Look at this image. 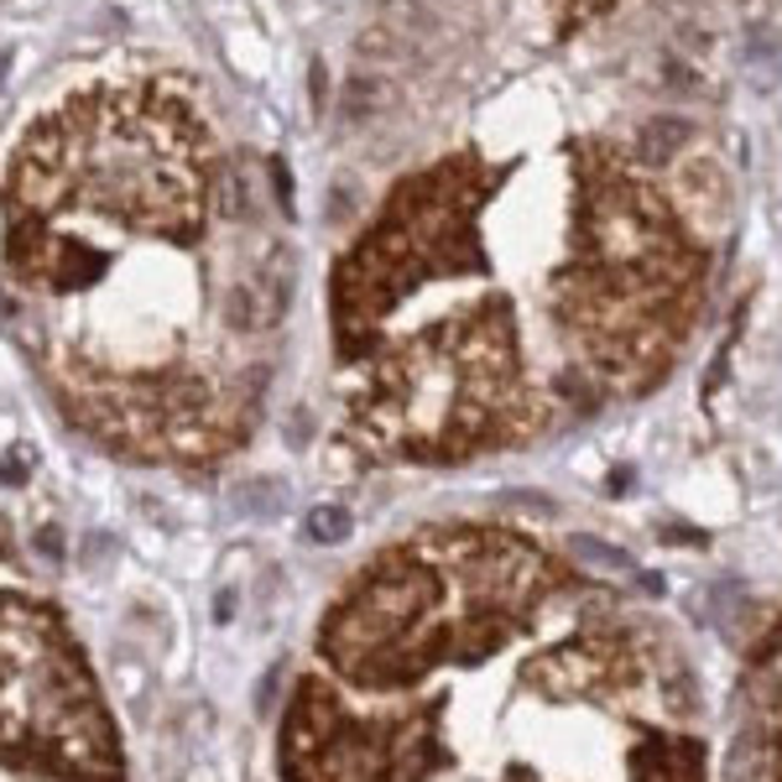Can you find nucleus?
Here are the masks:
<instances>
[{"label":"nucleus","instance_id":"obj_1","mask_svg":"<svg viewBox=\"0 0 782 782\" xmlns=\"http://www.w3.org/2000/svg\"><path fill=\"white\" fill-rule=\"evenodd\" d=\"M694 141V125L683 121V115H658V121L642 125V141H637V157L647 162H673Z\"/></svg>","mask_w":782,"mask_h":782},{"label":"nucleus","instance_id":"obj_2","mask_svg":"<svg viewBox=\"0 0 782 782\" xmlns=\"http://www.w3.org/2000/svg\"><path fill=\"white\" fill-rule=\"evenodd\" d=\"M386 100V84L376 79V74H355V79L344 84V121H365V115H371V110H376V104Z\"/></svg>","mask_w":782,"mask_h":782},{"label":"nucleus","instance_id":"obj_3","mask_svg":"<svg viewBox=\"0 0 782 782\" xmlns=\"http://www.w3.org/2000/svg\"><path fill=\"white\" fill-rule=\"evenodd\" d=\"M746 58H751V68L762 74V84L772 79L782 68V47L778 37H772V26H751V37H746Z\"/></svg>","mask_w":782,"mask_h":782},{"label":"nucleus","instance_id":"obj_4","mask_svg":"<svg viewBox=\"0 0 782 782\" xmlns=\"http://www.w3.org/2000/svg\"><path fill=\"white\" fill-rule=\"evenodd\" d=\"M302 527H308L313 542H344L350 538V511H344V506H313Z\"/></svg>","mask_w":782,"mask_h":782},{"label":"nucleus","instance_id":"obj_5","mask_svg":"<svg viewBox=\"0 0 782 782\" xmlns=\"http://www.w3.org/2000/svg\"><path fill=\"white\" fill-rule=\"evenodd\" d=\"M287 502V491H282L277 481H256V485H245L241 491V511H251V517H266V511H277V506Z\"/></svg>","mask_w":782,"mask_h":782},{"label":"nucleus","instance_id":"obj_6","mask_svg":"<svg viewBox=\"0 0 782 782\" xmlns=\"http://www.w3.org/2000/svg\"><path fill=\"white\" fill-rule=\"evenodd\" d=\"M616 0H559V26H584V21H595L601 11H610Z\"/></svg>","mask_w":782,"mask_h":782},{"label":"nucleus","instance_id":"obj_7","mask_svg":"<svg viewBox=\"0 0 782 782\" xmlns=\"http://www.w3.org/2000/svg\"><path fill=\"white\" fill-rule=\"evenodd\" d=\"M272 183H277V199H282V214H293V173H287V162H272Z\"/></svg>","mask_w":782,"mask_h":782},{"label":"nucleus","instance_id":"obj_8","mask_svg":"<svg viewBox=\"0 0 782 782\" xmlns=\"http://www.w3.org/2000/svg\"><path fill=\"white\" fill-rule=\"evenodd\" d=\"M308 74H313V110H323V89H329V84H323V63H313Z\"/></svg>","mask_w":782,"mask_h":782},{"label":"nucleus","instance_id":"obj_9","mask_svg":"<svg viewBox=\"0 0 782 782\" xmlns=\"http://www.w3.org/2000/svg\"><path fill=\"white\" fill-rule=\"evenodd\" d=\"M42 553H53V559H58V553H63V542L53 538V527H47V532H42Z\"/></svg>","mask_w":782,"mask_h":782},{"label":"nucleus","instance_id":"obj_10","mask_svg":"<svg viewBox=\"0 0 782 782\" xmlns=\"http://www.w3.org/2000/svg\"><path fill=\"white\" fill-rule=\"evenodd\" d=\"M5 74H11V53H0V89H5Z\"/></svg>","mask_w":782,"mask_h":782}]
</instances>
